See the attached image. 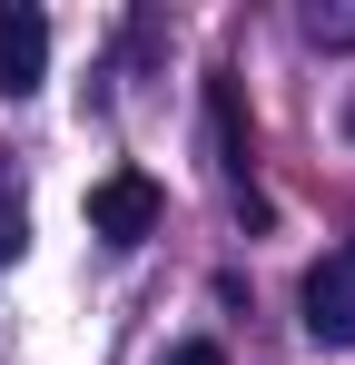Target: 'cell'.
<instances>
[{"instance_id": "obj_1", "label": "cell", "mask_w": 355, "mask_h": 365, "mask_svg": "<svg viewBox=\"0 0 355 365\" xmlns=\"http://www.w3.org/2000/svg\"><path fill=\"white\" fill-rule=\"evenodd\" d=\"M158 207H168V197H158L148 168H109V178L89 187V237L99 247H138L148 227H158Z\"/></svg>"}, {"instance_id": "obj_2", "label": "cell", "mask_w": 355, "mask_h": 365, "mask_svg": "<svg viewBox=\"0 0 355 365\" xmlns=\"http://www.w3.org/2000/svg\"><path fill=\"white\" fill-rule=\"evenodd\" d=\"M50 79V20L30 0H0V99H30Z\"/></svg>"}, {"instance_id": "obj_3", "label": "cell", "mask_w": 355, "mask_h": 365, "mask_svg": "<svg viewBox=\"0 0 355 365\" xmlns=\"http://www.w3.org/2000/svg\"><path fill=\"white\" fill-rule=\"evenodd\" d=\"M306 336L316 346H355V257H316L306 267Z\"/></svg>"}, {"instance_id": "obj_4", "label": "cell", "mask_w": 355, "mask_h": 365, "mask_svg": "<svg viewBox=\"0 0 355 365\" xmlns=\"http://www.w3.org/2000/svg\"><path fill=\"white\" fill-rule=\"evenodd\" d=\"M207 138H217V168L237 178V197H247V168H257V128H247V99H237V79H227V69L207 79Z\"/></svg>"}, {"instance_id": "obj_5", "label": "cell", "mask_w": 355, "mask_h": 365, "mask_svg": "<svg viewBox=\"0 0 355 365\" xmlns=\"http://www.w3.org/2000/svg\"><path fill=\"white\" fill-rule=\"evenodd\" d=\"M306 40H326V50H355V0H336V10L316 0V10H306Z\"/></svg>"}, {"instance_id": "obj_6", "label": "cell", "mask_w": 355, "mask_h": 365, "mask_svg": "<svg viewBox=\"0 0 355 365\" xmlns=\"http://www.w3.org/2000/svg\"><path fill=\"white\" fill-rule=\"evenodd\" d=\"M158 365H227V346H207V336H187V346H168Z\"/></svg>"}, {"instance_id": "obj_7", "label": "cell", "mask_w": 355, "mask_h": 365, "mask_svg": "<svg viewBox=\"0 0 355 365\" xmlns=\"http://www.w3.org/2000/svg\"><path fill=\"white\" fill-rule=\"evenodd\" d=\"M346 138H355V89H346Z\"/></svg>"}, {"instance_id": "obj_8", "label": "cell", "mask_w": 355, "mask_h": 365, "mask_svg": "<svg viewBox=\"0 0 355 365\" xmlns=\"http://www.w3.org/2000/svg\"><path fill=\"white\" fill-rule=\"evenodd\" d=\"M0 257H10V247H0Z\"/></svg>"}, {"instance_id": "obj_9", "label": "cell", "mask_w": 355, "mask_h": 365, "mask_svg": "<svg viewBox=\"0 0 355 365\" xmlns=\"http://www.w3.org/2000/svg\"><path fill=\"white\" fill-rule=\"evenodd\" d=\"M346 257H355V247H346Z\"/></svg>"}]
</instances>
